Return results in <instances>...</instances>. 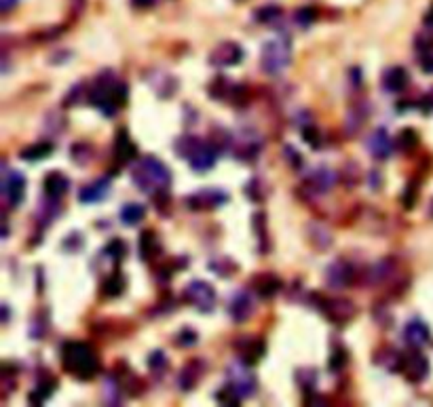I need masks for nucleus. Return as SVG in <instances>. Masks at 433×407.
<instances>
[{
	"mask_svg": "<svg viewBox=\"0 0 433 407\" xmlns=\"http://www.w3.org/2000/svg\"><path fill=\"white\" fill-rule=\"evenodd\" d=\"M127 85L119 81L112 72L99 74L87 91L89 104L106 116H114L127 104Z\"/></svg>",
	"mask_w": 433,
	"mask_h": 407,
	"instance_id": "obj_1",
	"label": "nucleus"
},
{
	"mask_svg": "<svg viewBox=\"0 0 433 407\" xmlns=\"http://www.w3.org/2000/svg\"><path fill=\"white\" fill-rule=\"evenodd\" d=\"M61 365L68 374L81 382H89L99 374V357L89 342L70 340L59 351Z\"/></svg>",
	"mask_w": 433,
	"mask_h": 407,
	"instance_id": "obj_2",
	"label": "nucleus"
},
{
	"mask_svg": "<svg viewBox=\"0 0 433 407\" xmlns=\"http://www.w3.org/2000/svg\"><path fill=\"white\" fill-rule=\"evenodd\" d=\"M131 180L142 192L157 196V194L168 192V188L172 184V171L161 158L144 156L136 163V167L131 169Z\"/></svg>",
	"mask_w": 433,
	"mask_h": 407,
	"instance_id": "obj_3",
	"label": "nucleus"
},
{
	"mask_svg": "<svg viewBox=\"0 0 433 407\" xmlns=\"http://www.w3.org/2000/svg\"><path fill=\"white\" fill-rule=\"evenodd\" d=\"M176 152L180 158L188 160V165L197 174H201V171H210L216 165L220 148L214 142H203L199 138H192V135H182L176 142Z\"/></svg>",
	"mask_w": 433,
	"mask_h": 407,
	"instance_id": "obj_4",
	"label": "nucleus"
},
{
	"mask_svg": "<svg viewBox=\"0 0 433 407\" xmlns=\"http://www.w3.org/2000/svg\"><path fill=\"white\" fill-rule=\"evenodd\" d=\"M290 63H292V39L290 36L279 34V36L266 41L262 45L260 67H262L264 74L277 76L285 70Z\"/></svg>",
	"mask_w": 433,
	"mask_h": 407,
	"instance_id": "obj_5",
	"label": "nucleus"
},
{
	"mask_svg": "<svg viewBox=\"0 0 433 407\" xmlns=\"http://www.w3.org/2000/svg\"><path fill=\"white\" fill-rule=\"evenodd\" d=\"M184 302L194 306L199 313H212L216 309V289L208 281H190L182 293Z\"/></svg>",
	"mask_w": 433,
	"mask_h": 407,
	"instance_id": "obj_6",
	"label": "nucleus"
},
{
	"mask_svg": "<svg viewBox=\"0 0 433 407\" xmlns=\"http://www.w3.org/2000/svg\"><path fill=\"white\" fill-rule=\"evenodd\" d=\"M252 365L248 363H232L228 369H226V386H230L232 390H235L241 399H248L256 393V376H254V371H250Z\"/></svg>",
	"mask_w": 433,
	"mask_h": 407,
	"instance_id": "obj_7",
	"label": "nucleus"
},
{
	"mask_svg": "<svg viewBox=\"0 0 433 407\" xmlns=\"http://www.w3.org/2000/svg\"><path fill=\"white\" fill-rule=\"evenodd\" d=\"M332 323H349L355 315L357 309L351 300L345 298H319V306H317Z\"/></svg>",
	"mask_w": 433,
	"mask_h": 407,
	"instance_id": "obj_8",
	"label": "nucleus"
},
{
	"mask_svg": "<svg viewBox=\"0 0 433 407\" xmlns=\"http://www.w3.org/2000/svg\"><path fill=\"white\" fill-rule=\"evenodd\" d=\"M226 200H228V192L226 190H220V188H203V190L192 192L186 198V205L192 211H212V209L222 207Z\"/></svg>",
	"mask_w": 433,
	"mask_h": 407,
	"instance_id": "obj_9",
	"label": "nucleus"
},
{
	"mask_svg": "<svg viewBox=\"0 0 433 407\" xmlns=\"http://www.w3.org/2000/svg\"><path fill=\"white\" fill-rule=\"evenodd\" d=\"M210 95L218 101H230V104H243L248 99V87H243L241 83H235L230 79H216L210 85Z\"/></svg>",
	"mask_w": 433,
	"mask_h": 407,
	"instance_id": "obj_10",
	"label": "nucleus"
},
{
	"mask_svg": "<svg viewBox=\"0 0 433 407\" xmlns=\"http://www.w3.org/2000/svg\"><path fill=\"white\" fill-rule=\"evenodd\" d=\"M357 279V268L349 260H334L325 270V281L332 289H345Z\"/></svg>",
	"mask_w": 433,
	"mask_h": 407,
	"instance_id": "obj_11",
	"label": "nucleus"
},
{
	"mask_svg": "<svg viewBox=\"0 0 433 407\" xmlns=\"http://www.w3.org/2000/svg\"><path fill=\"white\" fill-rule=\"evenodd\" d=\"M399 371H402L408 382L419 384L429 376V359L423 353H416V348H414L412 353L402 355V361H399Z\"/></svg>",
	"mask_w": 433,
	"mask_h": 407,
	"instance_id": "obj_12",
	"label": "nucleus"
},
{
	"mask_svg": "<svg viewBox=\"0 0 433 407\" xmlns=\"http://www.w3.org/2000/svg\"><path fill=\"white\" fill-rule=\"evenodd\" d=\"M26 196V178L19 171H11V169H5L3 176V198L7 202V207H19L21 200Z\"/></svg>",
	"mask_w": 433,
	"mask_h": 407,
	"instance_id": "obj_13",
	"label": "nucleus"
},
{
	"mask_svg": "<svg viewBox=\"0 0 433 407\" xmlns=\"http://www.w3.org/2000/svg\"><path fill=\"white\" fill-rule=\"evenodd\" d=\"M243 47L235 41H224L220 43L212 55H210V63L214 67H230V65H237L243 61Z\"/></svg>",
	"mask_w": 433,
	"mask_h": 407,
	"instance_id": "obj_14",
	"label": "nucleus"
},
{
	"mask_svg": "<svg viewBox=\"0 0 433 407\" xmlns=\"http://www.w3.org/2000/svg\"><path fill=\"white\" fill-rule=\"evenodd\" d=\"M365 148H368V152L376 158V160H387L391 154H393V140L389 138V131L385 127H379L374 129L370 135H368V140H365Z\"/></svg>",
	"mask_w": 433,
	"mask_h": 407,
	"instance_id": "obj_15",
	"label": "nucleus"
},
{
	"mask_svg": "<svg viewBox=\"0 0 433 407\" xmlns=\"http://www.w3.org/2000/svg\"><path fill=\"white\" fill-rule=\"evenodd\" d=\"M336 180H339V176H336L334 171H332V169H328V167H317L315 171L309 174L307 184H303V186H305V190H309V192L321 196V194H328L332 188H334Z\"/></svg>",
	"mask_w": 433,
	"mask_h": 407,
	"instance_id": "obj_16",
	"label": "nucleus"
},
{
	"mask_svg": "<svg viewBox=\"0 0 433 407\" xmlns=\"http://www.w3.org/2000/svg\"><path fill=\"white\" fill-rule=\"evenodd\" d=\"M254 309H256V304H254L252 293L241 289L237 293H232L230 304H228V315H230V319L235 323H245L252 317Z\"/></svg>",
	"mask_w": 433,
	"mask_h": 407,
	"instance_id": "obj_17",
	"label": "nucleus"
},
{
	"mask_svg": "<svg viewBox=\"0 0 433 407\" xmlns=\"http://www.w3.org/2000/svg\"><path fill=\"white\" fill-rule=\"evenodd\" d=\"M146 81L159 97H172L178 91V79L165 70H150L146 74Z\"/></svg>",
	"mask_w": 433,
	"mask_h": 407,
	"instance_id": "obj_18",
	"label": "nucleus"
},
{
	"mask_svg": "<svg viewBox=\"0 0 433 407\" xmlns=\"http://www.w3.org/2000/svg\"><path fill=\"white\" fill-rule=\"evenodd\" d=\"M381 85L387 93H402L410 85V72L404 65H391L383 72Z\"/></svg>",
	"mask_w": 433,
	"mask_h": 407,
	"instance_id": "obj_19",
	"label": "nucleus"
},
{
	"mask_svg": "<svg viewBox=\"0 0 433 407\" xmlns=\"http://www.w3.org/2000/svg\"><path fill=\"white\" fill-rule=\"evenodd\" d=\"M235 348L239 351V359L248 365H256L264 357V351H266L264 342L254 335H243L241 340L235 342Z\"/></svg>",
	"mask_w": 433,
	"mask_h": 407,
	"instance_id": "obj_20",
	"label": "nucleus"
},
{
	"mask_svg": "<svg viewBox=\"0 0 433 407\" xmlns=\"http://www.w3.org/2000/svg\"><path fill=\"white\" fill-rule=\"evenodd\" d=\"M404 340L410 348H416V351L427 346L431 342V331H429L427 323L421 321V319L408 321L406 327H404Z\"/></svg>",
	"mask_w": 433,
	"mask_h": 407,
	"instance_id": "obj_21",
	"label": "nucleus"
},
{
	"mask_svg": "<svg viewBox=\"0 0 433 407\" xmlns=\"http://www.w3.org/2000/svg\"><path fill=\"white\" fill-rule=\"evenodd\" d=\"M281 287H283L281 279H279L277 275H273V273H262V275H256V277L252 279V289H254L256 295L262 298V300H271V298H275V295L281 291Z\"/></svg>",
	"mask_w": 433,
	"mask_h": 407,
	"instance_id": "obj_22",
	"label": "nucleus"
},
{
	"mask_svg": "<svg viewBox=\"0 0 433 407\" xmlns=\"http://www.w3.org/2000/svg\"><path fill=\"white\" fill-rule=\"evenodd\" d=\"M108 192H110V178L104 176V178H97V180H93L91 184L83 186L81 192H79V198H81V202L93 205V202H99L102 198H106Z\"/></svg>",
	"mask_w": 433,
	"mask_h": 407,
	"instance_id": "obj_23",
	"label": "nucleus"
},
{
	"mask_svg": "<svg viewBox=\"0 0 433 407\" xmlns=\"http://www.w3.org/2000/svg\"><path fill=\"white\" fill-rule=\"evenodd\" d=\"M138 154V146L131 142L127 129H119L117 131V138H114V158L119 160V165H125V163H131Z\"/></svg>",
	"mask_w": 433,
	"mask_h": 407,
	"instance_id": "obj_24",
	"label": "nucleus"
},
{
	"mask_svg": "<svg viewBox=\"0 0 433 407\" xmlns=\"http://www.w3.org/2000/svg\"><path fill=\"white\" fill-rule=\"evenodd\" d=\"M138 249H140V258L144 262H152V260H159L161 253H163V247H161V241L154 230H144L140 234V243H138Z\"/></svg>",
	"mask_w": 433,
	"mask_h": 407,
	"instance_id": "obj_25",
	"label": "nucleus"
},
{
	"mask_svg": "<svg viewBox=\"0 0 433 407\" xmlns=\"http://www.w3.org/2000/svg\"><path fill=\"white\" fill-rule=\"evenodd\" d=\"M262 148V142L258 135L248 133V135H237V146H235V156L239 160H252L258 156Z\"/></svg>",
	"mask_w": 433,
	"mask_h": 407,
	"instance_id": "obj_26",
	"label": "nucleus"
},
{
	"mask_svg": "<svg viewBox=\"0 0 433 407\" xmlns=\"http://www.w3.org/2000/svg\"><path fill=\"white\" fill-rule=\"evenodd\" d=\"M68 188H70V180L66 178L61 171H51V174H47V178H45V194H47L49 198L59 200L66 192H68Z\"/></svg>",
	"mask_w": 433,
	"mask_h": 407,
	"instance_id": "obj_27",
	"label": "nucleus"
},
{
	"mask_svg": "<svg viewBox=\"0 0 433 407\" xmlns=\"http://www.w3.org/2000/svg\"><path fill=\"white\" fill-rule=\"evenodd\" d=\"M203 367L205 365L201 361H190V363H186L184 369H182V374H180V378H178L180 388L182 390H192L194 384L199 382V378L203 376Z\"/></svg>",
	"mask_w": 433,
	"mask_h": 407,
	"instance_id": "obj_28",
	"label": "nucleus"
},
{
	"mask_svg": "<svg viewBox=\"0 0 433 407\" xmlns=\"http://www.w3.org/2000/svg\"><path fill=\"white\" fill-rule=\"evenodd\" d=\"M55 386H57V380L53 376H41L39 382H37V388L34 393H30V403H34V405H41L45 403L53 393H55Z\"/></svg>",
	"mask_w": 433,
	"mask_h": 407,
	"instance_id": "obj_29",
	"label": "nucleus"
},
{
	"mask_svg": "<svg viewBox=\"0 0 433 407\" xmlns=\"http://www.w3.org/2000/svg\"><path fill=\"white\" fill-rule=\"evenodd\" d=\"M419 47V63L423 67V72L433 74V36H421L416 41Z\"/></svg>",
	"mask_w": 433,
	"mask_h": 407,
	"instance_id": "obj_30",
	"label": "nucleus"
},
{
	"mask_svg": "<svg viewBox=\"0 0 433 407\" xmlns=\"http://www.w3.org/2000/svg\"><path fill=\"white\" fill-rule=\"evenodd\" d=\"M51 154H53V144L51 142H39V144H32V146L23 148L19 152V158L32 163V160H43Z\"/></svg>",
	"mask_w": 433,
	"mask_h": 407,
	"instance_id": "obj_31",
	"label": "nucleus"
},
{
	"mask_svg": "<svg viewBox=\"0 0 433 407\" xmlns=\"http://www.w3.org/2000/svg\"><path fill=\"white\" fill-rule=\"evenodd\" d=\"M419 144H421V138H419L416 129H412V127L399 131V135H397V142H395L397 150L408 152V154H410V152H414V150L419 148Z\"/></svg>",
	"mask_w": 433,
	"mask_h": 407,
	"instance_id": "obj_32",
	"label": "nucleus"
},
{
	"mask_svg": "<svg viewBox=\"0 0 433 407\" xmlns=\"http://www.w3.org/2000/svg\"><path fill=\"white\" fill-rule=\"evenodd\" d=\"M125 291V277L121 270H114L112 275H108L102 283V293L106 298H119Z\"/></svg>",
	"mask_w": 433,
	"mask_h": 407,
	"instance_id": "obj_33",
	"label": "nucleus"
},
{
	"mask_svg": "<svg viewBox=\"0 0 433 407\" xmlns=\"http://www.w3.org/2000/svg\"><path fill=\"white\" fill-rule=\"evenodd\" d=\"M144 216H146V209L140 205V202H129V205H125L121 209V222L125 226H136V224H140L144 220Z\"/></svg>",
	"mask_w": 433,
	"mask_h": 407,
	"instance_id": "obj_34",
	"label": "nucleus"
},
{
	"mask_svg": "<svg viewBox=\"0 0 433 407\" xmlns=\"http://www.w3.org/2000/svg\"><path fill=\"white\" fill-rule=\"evenodd\" d=\"M365 116H368V106H355L349 114H347V133L353 135L361 129V125L365 123Z\"/></svg>",
	"mask_w": 433,
	"mask_h": 407,
	"instance_id": "obj_35",
	"label": "nucleus"
},
{
	"mask_svg": "<svg viewBox=\"0 0 433 407\" xmlns=\"http://www.w3.org/2000/svg\"><path fill=\"white\" fill-rule=\"evenodd\" d=\"M245 192H248V196L254 198L256 202H262V200L266 198V194H269V186H266V182H264L262 178H254V180H250Z\"/></svg>",
	"mask_w": 433,
	"mask_h": 407,
	"instance_id": "obj_36",
	"label": "nucleus"
},
{
	"mask_svg": "<svg viewBox=\"0 0 433 407\" xmlns=\"http://www.w3.org/2000/svg\"><path fill=\"white\" fill-rule=\"evenodd\" d=\"M210 268L214 270V273H216L218 277H224V279L230 277V275L237 270L235 262H230L228 258H216V260H212V262H210Z\"/></svg>",
	"mask_w": 433,
	"mask_h": 407,
	"instance_id": "obj_37",
	"label": "nucleus"
},
{
	"mask_svg": "<svg viewBox=\"0 0 433 407\" xmlns=\"http://www.w3.org/2000/svg\"><path fill=\"white\" fill-rule=\"evenodd\" d=\"M91 150H93V148H91V144L79 142V144H74V146H72L70 156H72V160H74V163H79V165H87V163L93 158V152H91Z\"/></svg>",
	"mask_w": 433,
	"mask_h": 407,
	"instance_id": "obj_38",
	"label": "nucleus"
},
{
	"mask_svg": "<svg viewBox=\"0 0 433 407\" xmlns=\"http://www.w3.org/2000/svg\"><path fill=\"white\" fill-rule=\"evenodd\" d=\"M279 17H281V9L277 5H266V7L258 9V13H256V19L260 23H275Z\"/></svg>",
	"mask_w": 433,
	"mask_h": 407,
	"instance_id": "obj_39",
	"label": "nucleus"
},
{
	"mask_svg": "<svg viewBox=\"0 0 433 407\" xmlns=\"http://www.w3.org/2000/svg\"><path fill=\"white\" fill-rule=\"evenodd\" d=\"M127 253V247L121 239H112L106 247H104V255L110 258L112 262H121Z\"/></svg>",
	"mask_w": 433,
	"mask_h": 407,
	"instance_id": "obj_40",
	"label": "nucleus"
},
{
	"mask_svg": "<svg viewBox=\"0 0 433 407\" xmlns=\"http://www.w3.org/2000/svg\"><path fill=\"white\" fill-rule=\"evenodd\" d=\"M254 230H256V234H258V241H260V251L264 253L266 251V216L260 211V213H256L254 216Z\"/></svg>",
	"mask_w": 433,
	"mask_h": 407,
	"instance_id": "obj_41",
	"label": "nucleus"
},
{
	"mask_svg": "<svg viewBox=\"0 0 433 407\" xmlns=\"http://www.w3.org/2000/svg\"><path fill=\"white\" fill-rule=\"evenodd\" d=\"M197 331H192V329H188V327H184V329H180L178 333H176V346H180V348H190V346H194L197 344Z\"/></svg>",
	"mask_w": 433,
	"mask_h": 407,
	"instance_id": "obj_42",
	"label": "nucleus"
},
{
	"mask_svg": "<svg viewBox=\"0 0 433 407\" xmlns=\"http://www.w3.org/2000/svg\"><path fill=\"white\" fill-rule=\"evenodd\" d=\"M148 367L154 371L157 376H163V371L168 369V357L163 355V351H154L148 357Z\"/></svg>",
	"mask_w": 433,
	"mask_h": 407,
	"instance_id": "obj_43",
	"label": "nucleus"
},
{
	"mask_svg": "<svg viewBox=\"0 0 433 407\" xmlns=\"http://www.w3.org/2000/svg\"><path fill=\"white\" fill-rule=\"evenodd\" d=\"M296 23L301 28H309L315 19H317V11L313 7H305V9H298L296 11Z\"/></svg>",
	"mask_w": 433,
	"mask_h": 407,
	"instance_id": "obj_44",
	"label": "nucleus"
},
{
	"mask_svg": "<svg viewBox=\"0 0 433 407\" xmlns=\"http://www.w3.org/2000/svg\"><path fill=\"white\" fill-rule=\"evenodd\" d=\"M345 184H347V188H353L355 184H357V180H359V171H357V163H347V167L341 171V176H339Z\"/></svg>",
	"mask_w": 433,
	"mask_h": 407,
	"instance_id": "obj_45",
	"label": "nucleus"
},
{
	"mask_svg": "<svg viewBox=\"0 0 433 407\" xmlns=\"http://www.w3.org/2000/svg\"><path fill=\"white\" fill-rule=\"evenodd\" d=\"M347 361H349L347 351L345 348H339V351L334 348V351H332V357H330V369L332 371H343Z\"/></svg>",
	"mask_w": 433,
	"mask_h": 407,
	"instance_id": "obj_46",
	"label": "nucleus"
},
{
	"mask_svg": "<svg viewBox=\"0 0 433 407\" xmlns=\"http://www.w3.org/2000/svg\"><path fill=\"white\" fill-rule=\"evenodd\" d=\"M416 198H419V186H416V182H410V184L406 186L404 194H402V205H404L406 209H412V207H414V202H416Z\"/></svg>",
	"mask_w": 433,
	"mask_h": 407,
	"instance_id": "obj_47",
	"label": "nucleus"
},
{
	"mask_svg": "<svg viewBox=\"0 0 433 407\" xmlns=\"http://www.w3.org/2000/svg\"><path fill=\"white\" fill-rule=\"evenodd\" d=\"M303 140H305L309 146L319 148V146H321V135H319V129H317V127H313V125L305 127V129H303Z\"/></svg>",
	"mask_w": 433,
	"mask_h": 407,
	"instance_id": "obj_48",
	"label": "nucleus"
},
{
	"mask_svg": "<svg viewBox=\"0 0 433 407\" xmlns=\"http://www.w3.org/2000/svg\"><path fill=\"white\" fill-rule=\"evenodd\" d=\"M419 106H421V110H423V112H427V114H429V112H433V89L421 97V104H419Z\"/></svg>",
	"mask_w": 433,
	"mask_h": 407,
	"instance_id": "obj_49",
	"label": "nucleus"
},
{
	"mask_svg": "<svg viewBox=\"0 0 433 407\" xmlns=\"http://www.w3.org/2000/svg\"><path fill=\"white\" fill-rule=\"evenodd\" d=\"M283 152H285V158H288L294 167H301V160H303V158H301V154H298L292 146H285Z\"/></svg>",
	"mask_w": 433,
	"mask_h": 407,
	"instance_id": "obj_50",
	"label": "nucleus"
},
{
	"mask_svg": "<svg viewBox=\"0 0 433 407\" xmlns=\"http://www.w3.org/2000/svg\"><path fill=\"white\" fill-rule=\"evenodd\" d=\"M159 3V0H131V5L133 7H138V9H150Z\"/></svg>",
	"mask_w": 433,
	"mask_h": 407,
	"instance_id": "obj_51",
	"label": "nucleus"
},
{
	"mask_svg": "<svg viewBox=\"0 0 433 407\" xmlns=\"http://www.w3.org/2000/svg\"><path fill=\"white\" fill-rule=\"evenodd\" d=\"M17 3L19 0H0V9H3V13H9Z\"/></svg>",
	"mask_w": 433,
	"mask_h": 407,
	"instance_id": "obj_52",
	"label": "nucleus"
},
{
	"mask_svg": "<svg viewBox=\"0 0 433 407\" xmlns=\"http://www.w3.org/2000/svg\"><path fill=\"white\" fill-rule=\"evenodd\" d=\"M425 23H427V25H433V5H431V9H429L427 15H425Z\"/></svg>",
	"mask_w": 433,
	"mask_h": 407,
	"instance_id": "obj_53",
	"label": "nucleus"
},
{
	"mask_svg": "<svg viewBox=\"0 0 433 407\" xmlns=\"http://www.w3.org/2000/svg\"><path fill=\"white\" fill-rule=\"evenodd\" d=\"M3 321H5V323H9V306H7V304L3 306Z\"/></svg>",
	"mask_w": 433,
	"mask_h": 407,
	"instance_id": "obj_54",
	"label": "nucleus"
},
{
	"mask_svg": "<svg viewBox=\"0 0 433 407\" xmlns=\"http://www.w3.org/2000/svg\"><path fill=\"white\" fill-rule=\"evenodd\" d=\"M431 213H433V205H431Z\"/></svg>",
	"mask_w": 433,
	"mask_h": 407,
	"instance_id": "obj_55",
	"label": "nucleus"
}]
</instances>
